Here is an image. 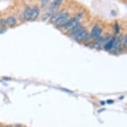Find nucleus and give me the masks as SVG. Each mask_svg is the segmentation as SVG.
I'll return each instance as SVG.
<instances>
[{
	"instance_id": "obj_8",
	"label": "nucleus",
	"mask_w": 127,
	"mask_h": 127,
	"mask_svg": "<svg viewBox=\"0 0 127 127\" xmlns=\"http://www.w3.org/2000/svg\"><path fill=\"white\" fill-rule=\"evenodd\" d=\"M63 0H55L52 3V4H51L52 8H56L57 7H59L60 5H61V3H63Z\"/></svg>"
},
{
	"instance_id": "obj_1",
	"label": "nucleus",
	"mask_w": 127,
	"mask_h": 127,
	"mask_svg": "<svg viewBox=\"0 0 127 127\" xmlns=\"http://www.w3.org/2000/svg\"><path fill=\"white\" fill-rule=\"evenodd\" d=\"M71 35L74 37V39L78 41H84L85 37L87 36L88 33L86 29L81 27L80 24L77 25L75 28L71 31Z\"/></svg>"
},
{
	"instance_id": "obj_7",
	"label": "nucleus",
	"mask_w": 127,
	"mask_h": 127,
	"mask_svg": "<svg viewBox=\"0 0 127 127\" xmlns=\"http://www.w3.org/2000/svg\"><path fill=\"white\" fill-rule=\"evenodd\" d=\"M6 22L10 26H13L16 23V19L14 17H9Z\"/></svg>"
},
{
	"instance_id": "obj_9",
	"label": "nucleus",
	"mask_w": 127,
	"mask_h": 127,
	"mask_svg": "<svg viewBox=\"0 0 127 127\" xmlns=\"http://www.w3.org/2000/svg\"><path fill=\"white\" fill-rule=\"evenodd\" d=\"M82 17H83V13H79V14H77V16H76V18H75V19H76L78 21V20L80 19H81Z\"/></svg>"
},
{
	"instance_id": "obj_11",
	"label": "nucleus",
	"mask_w": 127,
	"mask_h": 127,
	"mask_svg": "<svg viewBox=\"0 0 127 127\" xmlns=\"http://www.w3.org/2000/svg\"><path fill=\"white\" fill-rule=\"evenodd\" d=\"M115 31H116V33H118V31H119V26H118V23L115 24Z\"/></svg>"
},
{
	"instance_id": "obj_6",
	"label": "nucleus",
	"mask_w": 127,
	"mask_h": 127,
	"mask_svg": "<svg viewBox=\"0 0 127 127\" xmlns=\"http://www.w3.org/2000/svg\"><path fill=\"white\" fill-rule=\"evenodd\" d=\"M31 13H32V9L30 7H27L24 12V18L26 21L31 19Z\"/></svg>"
},
{
	"instance_id": "obj_4",
	"label": "nucleus",
	"mask_w": 127,
	"mask_h": 127,
	"mask_svg": "<svg viewBox=\"0 0 127 127\" xmlns=\"http://www.w3.org/2000/svg\"><path fill=\"white\" fill-rule=\"evenodd\" d=\"M115 41H116V38H113L112 39L109 40L105 46V49L106 50H110L112 48H114Z\"/></svg>"
},
{
	"instance_id": "obj_12",
	"label": "nucleus",
	"mask_w": 127,
	"mask_h": 127,
	"mask_svg": "<svg viewBox=\"0 0 127 127\" xmlns=\"http://www.w3.org/2000/svg\"><path fill=\"white\" fill-rule=\"evenodd\" d=\"M0 23H1V25L2 26H4L5 24H6V21H5V20H1V21H0Z\"/></svg>"
},
{
	"instance_id": "obj_5",
	"label": "nucleus",
	"mask_w": 127,
	"mask_h": 127,
	"mask_svg": "<svg viewBox=\"0 0 127 127\" xmlns=\"http://www.w3.org/2000/svg\"><path fill=\"white\" fill-rule=\"evenodd\" d=\"M39 8L38 7H34L32 9V13H31V19L35 20L36 18L38 17L39 14Z\"/></svg>"
},
{
	"instance_id": "obj_10",
	"label": "nucleus",
	"mask_w": 127,
	"mask_h": 127,
	"mask_svg": "<svg viewBox=\"0 0 127 127\" xmlns=\"http://www.w3.org/2000/svg\"><path fill=\"white\" fill-rule=\"evenodd\" d=\"M124 44H125V47L127 48V35H125V37H124Z\"/></svg>"
},
{
	"instance_id": "obj_3",
	"label": "nucleus",
	"mask_w": 127,
	"mask_h": 127,
	"mask_svg": "<svg viewBox=\"0 0 127 127\" xmlns=\"http://www.w3.org/2000/svg\"><path fill=\"white\" fill-rule=\"evenodd\" d=\"M101 33H102V29L99 27V25H94L91 31V36L94 39H99L101 37Z\"/></svg>"
},
{
	"instance_id": "obj_2",
	"label": "nucleus",
	"mask_w": 127,
	"mask_h": 127,
	"mask_svg": "<svg viewBox=\"0 0 127 127\" xmlns=\"http://www.w3.org/2000/svg\"><path fill=\"white\" fill-rule=\"evenodd\" d=\"M79 22L77 21L75 18L71 19L69 21H66L64 23L63 27L66 30H68V31H71L73 29L75 28L76 27L79 25Z\"/></svg>"
}]
</instances>
